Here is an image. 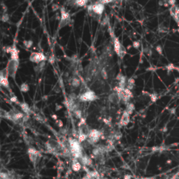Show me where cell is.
Listing matches in <instances>:
<instances>
[{
    "mask_svg": "<svg viewBox=\"0 0 179 179\" xmlns=\"http://www.w3.org/2000/svg\"><path fill=\"white\" fill-rule=\"evenodd\" d=\"M8 20H9V15H8L7 13H4V14L2 15V17H1V20L3 21V22H8Z\"/></svg>",
    "mask_w": 179,
    "mask_h": 179,
    "instance_id": "obj_25",
    "label": "cell"
},
{
    "mask_svg": "<svg viewBox=\"0 0 179 179\" xmlns=\"http://www.w3.org/2000/svg\"><path fill=\"white\" fill-rule=\"evenodd\" d=\"M20 90H21V92H29L30 90V86L28 85L27 83H22L20 87Z\"/></svg>",
    "mask_w": 179,
    "mask_h": 179,
    "instance_id": "obj_21",
    "label": "cell"
},
{
    "mask_svg": "<svg viewBox=\"0 0 179 179\" xmlns=\"http://www.w3.org/2000/svg\"><path fill=\"white\" fill-rule=\"evenodd\" d=\"M19 106L20 107V108H21L22 111L24 112L25 114L29 115L30 112H31V111H30V106H29V105H28L27 103H24V102H23V103H20V104L19 105Z\"/></svg>",
    "mask_w": 179,
    "mask_h": 179,
    "instance_id": "obj_16",
    "label": "cell"
},
{
    "mask_svg": "<svg viewBox=\"0 0 179 179\" xmlns=\"http://www.w3.org/2000/svg\"><path fill=\"white\" fill-rule=\"evenodd\" d=\"M144 52H145V53H146L147 55H148V56H151V55H152V50L150 48H145Z\"/></svg>",
    "mask_w": 179,
    "mask_h": 179,
    "instance_id": "obj_32",
    "label": "cell"
},
{
    "mask_svg": "<svg viewBox=\"0 0 179 179\" xmlns=\"http://www.w3.org/2000/svg\"><path fill=\"white\" fill-rule=\"evenodd\" d=\"M82 179H93V178H92V177L90 176H89L88 174H87V175H86L85 176L83 177V178H82Z\"/></svg>",
    "mask_w": 179,
    "mask_h": 179,
    "instance_id": "obj_39",
    "label": "cell"
},
{
    "mask_svg": "<svg viewBox=\"0 0 179 179\" xmlns=\"http://www.w3.org/2000/svg\"><path fill=\"white\" fill-rule=\"evenodd\" d=\"M30 60L31 62H32L39 65V63L42 62H46V57L43 53L34 52V53H32V54L30 55Z\"/></svg>",
    "mask_w": 179,
    "mask_h": 179,
    "instance_id": "obj_9",
    "label": "cell"
},
{
    "mask_svg": "<svg viewBox=\"0 0 179 179\" xmlns=\"http://www.w3.org/2000/svg\"><path fill=\"white\" fill-rule=\"evenodd\" d=\"M0 178L1 179H21V177L18 174L15 173L14 171H8V170H5V171L2 170Z\"/></svg>",
    "mask_w": 179,
    "mask_h": 179,
    "instance_id": "obj_11",
    "label": "cell"
},
{
    "mask_svg": "<svg viewBox=\"0 0 179 179\" xmlns=\"http://www.w3.org/2000/svg\"><path fill=\"white\" fill-rule=\"evenodd\" d=\"M46 148L49 152L53 154H59L60 151L62 152V146L57 141L55 140H49L46 142Z\"/></svg>",
    "mask_w": 179,
    "mask_h": 179,
    "instance_id": "obj_6",
    "label": "cell"
},
{
    "mask_svg": "<svg viewBox=\"0 0 179 179\" xmlns=\"http://www.w3.org/2000/svg\"><path fill=\"white\" fill-rule=\"evenodd\" d=\"M79 99L81 101H93L97 99V96L94 91L88 90L81 95Z\"/></svg>",
    "mask_w": 179,
    "mask_h": 179,
    "instance_id": "obj_10",
    "label": "cell"
},
{
    "mask_svg": "<svg viewBox=\"0 0 179 179\" xmlns=\"http://www.w3.org/2000/svg\"><path fill=\"white\" fill-rule=\"evenodd\" d=\"M130 114L128 113L127 112L125 111L122 113V118L120 120L119 122V126L120 127H123V126H126L128 125V123L130 122Z\"/></svg>",
    "mask_w": 179,
    "mask_h": 179,
    "instance_id": "obj_13",
    "label": "cell"
},
{
    "mask_svg": "<svg viewBox=\"0 0 179 179\" xmlns=\"http://www.w3.org/2000/svg\"><path fill=\"white\" fill-rule=\"evenodd\" d=\"M166 69H167V71H168V73H169L170 71H171L173 70V69H175V67H174L172 64H169L167 67H166Z\"/></svg>",
    "mask_w": 179,
    "mask_h": 179,
    "instance_id": "obj_31",
    "label": "cell"
},
{
    "mask_svg": "<svg viewBox=\"0 0 179 179\" xmlns=\"http://www.w3.org/2000/svg\"><path fill=\"white\" fill-rule=\"evenodd\" d=\"M81 85V80L77 77H73L71 81V85L74 87H78Z\"/></svg>",
    "mask_w": 179,
    "mask_h": 179,
    "instance_id": "obj_20",
    "label": "cell"
},
{
    "mask_svg": "<svg viewBox=\"0 0 179 179\" xmlns=\"http://www.w3.org/2000/svg\"><path fill=\"white\" fill-rule=\"evenodd\" d=\"M104 8H105L104 5L97 2L94 4L88 6L87 11H88L89 15H90L91 16L95 17L97 16H101V14H103Z\"/></svg>",
    "mask_w": 179,
    "mask_h": 179,
    "instance_id": "obj_3",
    "label": "cell"
},
{
    "mask_svg": "<svg viewBox=\"0 0 179 179\" xmlns=\"http://www.w3.org/2000/svg\"><path fill=\"white\" fill-rule=\"evenodd\" d=\"M52 118L53 120H57V116L55 115V114H54V115H52Z\"/></svg>",
    "mask_w": 179,
    "mask_h": 179,
    "instance_id": "obj_40",
    "label": "cell"
},
{
    "mask_svg": "<svg viewBox=\"0 0 179 179\" xmlns=\"http://www.w3.org/2000/svg\"><path fill=\"white\" fill-rule=\"evenodd\" d=\"M101 135H102V133L100 131L95 130V129L91 130L88 135V138H87L88 143L91 145H95L99 141Z\"/></svg>",
    "mask_w": 179,
    "mask_h": 179,
    "instance_id": "obj_7",
    "label": "cell"
},
{
    "mask_svg": "<svg viewBox=\"0 0 179 179\" xmlns=\"http://www.w3.org/2000/svg\"><path fill=\"white\" fill-rule=\"evenodd\" d=\"M73 112V114H74V116H76V118H78V119H81L82 112L80 109H76V110H74Z\"/></svg>",
    "mask_w": 179,
    "mask_h": 179,
    "instance_id": "obj_24",
    "label": "cell"
},
{
    "mask_svg": "<svg viewBox=\"0 0 179 179\" xmlns=\"http://www.w3.org/2000/svg\"><path fill=\"white\" fill-rule=\"evenodd\" d=\"M18 67H19V60H16V59H12V58H10L8 60L6 69L7 71L8 76L12 77L14 80L16 79Z\"/></svg>",
    "mask_w": 179,
    "mask_h": 179,
    "instance_id": "obj_2",
    "label": "cell"
},
{
    "mask_svg": "<svg viewBox=\"0 0 179 179\" xmlns=\"http://www.w3.org/2000/svg\"><path fill=\"white\" fill-rule=\"evenodd\" d=\"M87 0H76V1H74L73 2V4H75L77 6H79V7H83L87 5Z\"/></svg>",
    "mask_w": 179,
    "mask_h": 179,
    "instance_id": "obj_17",
    "label": "cell"
},
{
    "mask_svg": "<svg viewBox=\"0 0 179 179\" xmlns=\"http://www.w3.org/2000/svg\"><path fill=\"white\" fill-rule=\"evenodd\" d=\"M155 50H157V52L159 53L160 55H162V46H160V45H158V46H156V48H155Z\"/></svg>",
    "mask_w": 179,
    "mask_h": 179,
    "instance_id": "obj_30",
    "label": "cell"
},
{
    "mask_svg": "<svg viewBox=\"0 0 179 179\" xmlns=\"http://www.w3.org/2000/svg\"><path fill=\"white\" fill-rule=\"evenodd\" d=\"M113 46L114 50L118 56L120 58L123 59L124 57L125 56L126 53H127V50L125 48V46L120 42L119 39H118V38H117V37H114Z\"/></svg>",
    "mask_w": 179,
    "mask_h": 179,
    "instance_id": "obj_5",
    "label": "cell"
},
{
    "mask_svg": "<svg viewBox=\"0 0 179 179\" xmlns=\"http://www.w3.org/2000/svg\"><path fill=\"white\" fill-rule=\"evenodd\" d=\"M10 101H11V102H14V103L18 104V105H20V103H21V102H19V101H18V99L17 97L14 95L11 96V97L10 98Z\"/></svg>",
    "mask_w": 179,
    "mask_h": 179,
    "instance_id": "obj_26",
    "label": "cell"
},
{
    "mask_svg": "<svg viewBox=\"0 0 179 179\" xmlns=\"http://www.w3.org/2000/svg\"><path fill=\"white\" fill-rule=\"evenodd\" d=\"M71 167H72V169H73L74 171H79L82 168L81 163L80 162V161H79L78 159L73 158Z\"/></svg>",
    "mask_w": 179,
    "mask_h": 179,
    "instance_id": "obj_15",
    "label": "cell"
},
{
    "mask_svg": "<svg viewBox=\"0 0 179 179\" xmlns=\"http://www.w3.org/2000/svg\"><path fill=\"white\" fill-rule=\"evenodd\" d=\"M33 44H34V42L32 40H24L23 41V45L27 48H30L33 46Z\"/></svg>",
    "mask_w": 179,
    "mask_h": 179,
    "instance_id": "obj_23",
    "label": "cell"
},
{
    "mask_svg": "<svg viewBox=\"0 0 179 179\" xmlns=\"http://www.w3.org/2000/svg\"><path fill=\"white\" fill-rule=\"evenodd\" d=\"M62 109V105H60V104H56V105H55V111H60V110H61Z\"/></svg>",
    "mask_w": 179,
    "mask_h": 179,
    "instance_id": "obj_35",
    "label": "cell"
},
{
    "mask_svg": "<svg viewBox=\"0 0 179 179\" xmlns=\"http://www.w3.org/2000/svg\"><path fill=\"white\" fill-rule=\"evenodd\" d=\"M49 62L51 63V64H53V63L55 62V57L53 55H51V56H50V58H49Z\"/></svg>",
    "mask_w": 179,
    "mask_h": 179,
    "instance_id": "obj_36",
    "label": "cell"
},
{
    "mask_svg": "<svg viewBox=\"0 0 179 179\" xmlns=\"http://www.w3.org/2000/svg\"><path fill=\"white\" fill-rule=\"evenodd\" d=\"M27 154L29 156L30 161L32 162L33 164V165L36 166L39 163V162L40 161V159L41 157V152H39V150L35 149L34 148L32 147H30L27 149Z\"/></svg>",
    "mask_w": 179,
    "mask_h": 179,
    "instance_id": "obj_4",
    "label": "cell"
},
{
    "mask_svg": "<svg viewBox=\"0 0 179 179\" xmlns=\"http://www.w3.org/2000/svg\"><path fill=\"white\" fill-rule=\"evenodd\" d=\"M35 118L37 120H39V121H40V122H42L43 121V118H42V117L40 116H35Z\"/></svg>",
    "mask_w": 179,
    "mask_h": 179,
    "instance_id": "obj_38",
    "label": "cell"
},
{
    "mask_svg": "<svg viewBox=\"0 0 179 179\" xmlns=\"http://www.w3.org/2000/svg\"><path fill=\"white\" fill-rule=\"evenodd\" d=\"M87 138H88V136L85 135L84 134L79 132V139H78V140H79V141L80 143H82V142H83V141H85V140H87Z\"/></svg>",
    "mask_w": 179,
    "mask_h": 179,
    "instance_id": "obj_22",
    "label": "cell"
},
{
    "mask_svg": "<svg viewBox=\"0 0 179 179\" xmlns=\"http://www.w3.org/2000/svg\"><path fill=\"white\" fill-rule=\"evenodd\" d=\"M169 11H170V15L171 17L179 24V7L176 6H171Z\"/></svg>",
    "mask_w": 179,
    "mask_h": 179,
    "instance_id": "obj_12",
    "label": "cell"
},
{
    "mask_svg": "<svg viewBox=\"0 0 179 179\" xmlns=\"http://www.w3.org/2000/svg\"><path fill=\"white\" fill-rule=\"evenodd\" d=\"M134 109H135V107H134V104L132 103H129L127 104V106H126V109H125V111L127 112L128 113L130 114H132V113H133V111H134Z\"/></svg>",
    "mask_w": 179,
    "mask_h": 179,
    "instance_id": "obj_19",
    "label": "cell"
},
{
    "mask_svg": "<svg viewBox=\"0 0 179 179\" xmlns=\"http://www.w3.org/2000/svg\"><path fill=\"white\" fill-rule=\"evenodd\" d=\"M101 75L104 79H108V73L105 69H103L101 71Z\"/></svg>",
    "mask_w": 179,
    "mask_h": 179,
    "instance_id": "obj_27",
    "label": "cell"
},
{
    "mask_svg": "<svg viewBox=\"0 0 179 179\" xmlns=\"http://www.w3.org/2000/svg\"><path fill=\"white\" fill-rule=\"evenodd\" d=\"M56 125H57L58 127H63V122L61 120H56Z\"/></svg>",
    "mask_w": 179,
    "mask_h": 179,
    "instance_id": "obj_33",
    "label": "cell"
},
{
    "mask_svg": "<svg viewBox=\"0 0 179 179\" xmlns=\"http://www.w3.org/2000/svg\"><path fill=\"white\" fill-rule=\"evenodd\" d=\"M109 100L110 101V102L115 104H117L119 103L120 101H121V99L120 98L119 95H118V93L114 92L109 95Z\"/></svg>",
    "mask_w": 179,
    "mask_h": 179,
    "instance_id": "obj_14",
    "label": "cell"
},
{
    "mask_svg": "<svg viewBox=\"0 0 179 179\" xmlns=\"http://www.w3.org/2000/svg\"><path fill=\"white\" fill-rule=\"evenodd\" d=\"M68 142L70 146L71 154L72 155L73 158L79 160L83 155L82 152L81 143L79 142V140H76L74 138H69Z\"/></svg>",
    "mask_w": 179,
    "mask_h": 179,
    "instance_id": "obj_1",
    "label": "cell"
},
{
    "mask_svg": "<svg viewBox=\"0 0 179 179\" xmlns=\"http://www.w3.org/2000/svg\"><path fill=\"white\" fill-rule=\"evenodd\" d=\"M134 85H135V80L133 78H130V79H128L127 81V87L126 88H127L129 90H132L134 87Z\"/></svg>",
    "mask_w": 179,
    "mask_h": 179,
    "instance_id": "obj_18",
    "label": "cell"
},
{
    "mask_svg": "<svg viewBox=\"0 0 179 179\" xmlns=\"http://www.w3.org/2000/svg\"><path fill=\"white\" fill-rule=\"evenodd\" d=\"M12 47H11V46H7V47H6L5 48V52L6 53H10L11 54V51H12Z\"/></svg>",
    "mask_w": 179,
    "mask_h": 179,
    "instance_id": "obj_34",
    "label": "cell"
},
{
    "mask_svg": "<svg viewBox=\"0 0 179 179\" xmlns=\"http://www.w3.org/2000/svg\"><path fill=\"white\" fill-rule=\"evenodd\" d=\"M132 46L135 49H137L138 50L140 47V42L138 41H134L132 42Z\"/></svg>",
    "mask_w": 179,
    "mask_h": 179,
    "instance_id": "obj_29",
    "label": "cell"
},
{
    "mask_svg": "<svg viewBox=\"0 0 179 179\" xmlns=\"http://www.w3.org/2000/svg\"><path fill=\"white\" fill-rule=\"evenodd\" d=\"M58 6L57 5V4H53V6H52V8H53V11H57V9H58Z\"/></svg>",
    "mask_w": 179,
    "mask_h": 179,
    "instance_id": "obj_37",
    "label": "cell"
},
{
    "mask_svg": "<svg viewBox=\"0 0 179 179\" xmlns=\"http://www.w3.org/2000/svg\"><path fill=\"white\" fill-rule=\"evenodd\" d=\"M8 76V74L7 73V71H6V68L0 71V85H1L2 87H4V88H6L8 92L11 93L12 91L11 90V87L9 86Z\"/></svg>",
    "mask_w": 179,
    "mask_h": 179,
    "instance_id": "obj_8",
    "label": "cell"
},
{
    "mask_svg": "<svg viewBox=\"0 0 179 179\" xmlns=\"http://www.w3.org/2000/svg\"><path fill=\"white\" fill-rule=\"evenodd\" d=\"M150 99L152 102H155L157 99V95L156 93H152V94H150Z\"/></svg>",
    "mask_w": 179,
    "mask_h": 179,
    "instance_id": "obj_28",
    "label": "cell"
}]
</instances>
